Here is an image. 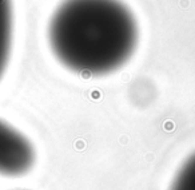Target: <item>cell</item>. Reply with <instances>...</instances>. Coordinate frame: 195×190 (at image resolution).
I'll list each match as a JSON object with an SVG mask.
<instances>
[{"instance_id": "6da1fadb", "label": "cell", "mask_w": 195, "mask_h": 190, "mask_svg": "<svg viewBox=\"0 0 195 190\" xmlns=\"http://www.w3.org/2000/svg\"><path fill=\"white\" fill-rule=\"evenodd\" d=\"M47 42L67 70L83 76H104L134 56L139 27L122 0H63L50 18Z\"/></svg>"}, {"instance_id": "7a4b0ae2", "label": "cell", "mask_w": 195, "mask_h": 190, "mask_svg": "<svg viewBox=\"0 0 195 190\" xmlns=\"http://www.w3.org/2000/svg\"><path fill=\"white\" fill-rule=\"evenodd\" d=\"M36 149L23 131L0 118V177L19 178L33 169Z\"/></svg>"}, {"instance_id": "3957f363", "label": "cell", "mask_w": 195, "mask_h": 190, "mask_svg": "<svg viewBox=\"0 0 195 190\" xmlns=\"http://www.w3.org/2000/svg\"><path fill=\"white\" fill-rule=\"evenodd\" d=\"M13 4L12 0H0V80L9 64L13 44Z\"/></svg>"}, {"instance_id": "277c9868", "label": "cell", "mask_w": 195, "mask_h": 190, "mask_svg": "<svg viewBox=\"0 0 195 190\" xmlns=\"http://www.w3.org/2000/svg\"><path fill=\"white\" fill-rule=\"evenodd\" d=\"M168 190H195V153L178 169Z\"/></svg>"}, {"instance_id": "5b68a950", "label": "cell", "mask_w": 195, "mask_h": 190, "mask_svg": "<svg viewBox=\"0 0 195 190\" xmlns=\"http://www.w3.org/2000/svg\"><path fill=\"white\" fill-rule=\"evenodd\" d=\"M18 190H26V189H18Z\"/></svg>"}]
</instances>
